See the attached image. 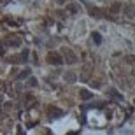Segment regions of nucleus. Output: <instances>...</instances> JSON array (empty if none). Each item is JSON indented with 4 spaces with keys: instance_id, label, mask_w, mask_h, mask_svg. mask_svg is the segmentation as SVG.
<instances>
[{
    "instance_id": "obj_1",
    "label": "nucleus",
    "mask_w": 135,
    "mask_h": 135,
    "mask_svg": "<svg viewBox=\"0 0 135 135\" xmlns=\"http://www.w3.org/2000/svg\"><path fill=\"white\" fill-rule=\"evenodd\" d=\"M61 53H63V61H67L69 65H74V63H77V55H75L72 49H61Z\"/></svg>"
},
{
    "instance_id": "obj_2",
    "label": "nucleus",
    "mask_w": 135,
    "mask_h": 135,
    "mask_svg": "<svg viewBox=\"0 0 135 135\" xmlns=\"http://www.w3.org/2000/svg\"><path fill=\"white\" fill-rule=\"evenodd\" d=\"M47 63H51V65H61L63 63V56L60 53H56V51H51V53H47Z\"/></svg>"
},
{
    "instance_id": "obj_3",
    "label": "nucleus",
    "mask_w": 135,
    "mask_h": 135,
    "mask_svg": "<svg viewBox=\"0 0 135 135\" xmlns=\"http://www.w3.org/2000/svg\"><path fill=\"white\" fill-rule=\"evenodd\" d=\"M5 44L11 47H18V46H21V39L20 37H5Z\"/></svg>"
},
{
    "instance_id": "obj_4",
    "label": "nucleus",
    "mask_w": 135,
    "mask_h": 135,
    "mask_svg": "<svg viewBox=\"0 0 135 135\" xmlns=\"http://www.w3.org/2000/svg\"><path fill=\"white\" fill-rule=\"evenodd\" d=\"M125 16H126V18H133V16H135V5L132 4V2L125 5Z\"/></svg>"
},
{
    "instance_id": "obj_5",
    "label": "nucleus",
    "mask_w": 135,
    "mask_h": 135,
    "mask_svg": "<svg viewBox=\"0 0 135 135\" xmlns=\"http://www.w3.org/2000/svg\"><path fill=\"white\" fill-rule=\"evenodd\" d=\"M63 79L67 81V83H75V79H77V77H75V74L74 72H65V74H63Z\"/></svg>"
},
{
    "instance_id": "obj_6",
    "label": "nucleus",
    "mask_w": 135,
    "mask_h": 135,
    "mask_svg": "<svg viewBox=\"0 0 135 135\" xmlns=\"http://www.w3.org/2000/svg\"><path fill=\"white\" fill-rule=\"evenodd\" d=\"M67 11H69L70 14H75V12H79V5L77 4H67Z\"/></svg>"
},
{
    "instance_id": "obj_7",
    "label": "nucleus",
    "mask_w": 135,
    "mask_h": 135,
    "mask_svg": "<svg viewBox=\"0 0 135 135\" xmlns=\"http://www.w3.org/2000/svg\"><path fill=\"white\" fill-rule=\"evenodd\" d=\"M91 39H93V42H95L97 46L102 44V35L98 33V32H93V33H91Z\"/></svg>"
},
{
    "instance_id": "obj_8",
    "label": "nucleus",
    "mask_w": 135,
    "mask_h": 135,
    "mask_svg": "<svg viewBox=\"0 0 135 135\" xmlns=\"http://www.w3.org/2000/svg\"><path fill=\"white\" fill-rule=\"evenodd\" d=\"M79 95H81V100H90L91 97H93V95H91V93H90L88 90H83V91L79 93Z\"/></svg>"
},
{
    "instance_id": "obj_9",
    "label": "nucleus",
    "mask_w": 135,
    "mask_h": 135,
    "mask_svg": "<svg viewBox=\"0 0 135 135\" xmlns=\"http://www.w3.org/2000/svg\"><path fill=\"white\" fill-rule=\"evenodd\" d=\"M61 114H63L61 110H58L56 107H51V110H49V116H51V118H56V116H61Z\"/></svg>"
},
{
    "instance_id": "obj_10",
    "label": "nucleus",
    "mask_w": 135,
    "mask_h": 135,
    "mask_svg": "<svg viewBox=\"0 0 135 135\" xmlns=\"http://www.w3.org/2000/svg\"><path fill=\"white\" fill-rule=\"evenodd\" d=\"M28 75H30V70L26 69V70H23V72H21V74L18 75V77H16V79L20 81V79H25V77H28Z\"/></svg>"
},
{
    "instance_id": "obj_11",
    "label": "nucleus",
    "mask_w": 135,
    "mask_h": 135,
    "mask_svg": "<svg viewBox=\"0 0 135 135\" xmlns=\"http://www.w3.org/2000/svg\"><path fill=\"white\" fill-rule=\"evenodd\" d=\"M90 14H91V16H97V18H100L102 12H98V9H91V11H90Z\"/></svg>"
},
{
    "instance_id": "obj_12",
    "label": "nucleus",
    "mask_w": 135,
    "mask_h": 135,
    "mask_svg": "<svg viewBox=\"0 0 135 135\" xmlns=\"http://www.w3.org/2000/svg\"><path fill=\"white\" fill-rule=\"evenodd\" d=\"M119 7H121V4H114V5H112V12H118Z\"/></svg>"
},
{
    "instance_id": "obj_13",
    "label": "nucleus",
    "mask_w": 135,
    "mask_h": 135,
    "mask_svg": "<svg viewBox=\"0 0 135 135\" xmlns=\"http://www.w3.org/2000/svg\"><path fill=\"white\" fill-rule=\"evenodd\" d=\"M126 61H130V63H133V61H135V56H126Z\"/></svg>"
},
{
    "instance_id": "obj_14",
    "label": "nucleus",
    "mask_w": 135,
    "mask_h": 135,
    "mask_svg": "<svg viewBox=\"0 0 135 135\" xmlns=\"http://www.w3.org/2000/svg\"><path fill=\"white\" fill-rule=\"evenodd\" d=\"M0 56H4V44H0Z\"/></svg>"
},
{
    "instance_id": "obj_15",
    "label": "nucleus",
    "mask_w": 135,
    "mask_h": 135,
    "mask_svg": "<svg viewBox=\"0 0 135 135\" xmlns=\"http://www.w3.org/2000/svg\"><path fill=\"white\" fill-rule=\"evenodd\" d=\"M133 74H135V70H133Z\"/></svg>"
}]
</instances>
